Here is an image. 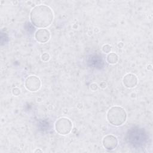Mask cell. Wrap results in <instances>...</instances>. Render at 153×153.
I'll use <instances>...</instances> for the list:
<instances>
[{"label":"cell","instance_id":"12","mask_svg":"<svg viewBox=\"0 0 153 153\" xmlns=\"http://www.w3.org/2000/svg\"><path fill=\"white\" fill-rule=\"evenodd\" d=\"M90 89L92 90L93 91H96L97 89H98V86L97 84L96 83H92L91 85H90Z\"/></svg>","mask_w":153,"mask_h":153},{"label":"cell","instance_id":"3","mask_svg":"<svg viewBox=\"0 0 153 153\" xmlns=\"http://www.w3.org/2000/svg\"><path fill=\"white\" fill-rule=\"evenodd\" d=\"M55 127L56 131L59 134L66 135L71 132L72 129V123L69 119L62 117L56 122Z\"/></svg>","mask_w":153,"mask_h":153},{"label":"cell","instance_id":"6","mask_svg":"<svg viewBox=\"0 0 153 153\" xmlns=\"http://www.w3.org/2000/svg\"><path fill=\"white\" fill-rule=\"evenodd\" d=\"M36 40L40 43H45L50 38V33L46 29H40L37 31L35 34Z\"/></svg>","mask_w":153,"mask_h":153},{"label":"cell","instance_id":"10","mask_svg":"<svg viewBox=\"0 0 153 153\" xmlns=\"http://www.w3.org/2000/svg\"><path fill=\"white\" fill-rule=\"evenodd\" d=\"M50 55L47 53H45L42 54L41 56V59L42 61H44V62H47L50 59Z\"/></svg>","mask_w":153,"mask_h":153},{"label":"cell","instance_id":"2","mask_svg":"<svg viewBox=\"0 0 153 153\" xmlns=\"http://www.w3.org/2000/svg\"><path fill=\"white\" fill-rule=\"evenodd\" d=\"M108 122L114 126L123 125L127 120V113L124 108L120 107L111 108L107 115Z\"/></svg>","mask_w":153,"mask_h":153},{"label":"cell","instance_id":"11","mask_svg":"<svg viewBox=\"0 0 153 153\" xmlns=\"http://www.w3.org/2000/svg\"><path fill=\"white\" fill-rule=\"evenodd\" d=\"M12 93H13V94L15 96H19L20 93V90L18 87H15L13 89Z\"/></svg>","mask_w":153,"mask_h":153},{"label":"cell","instance_id":"15","mask_svg":"<svg viewBox=\"0 0 153 153\" xmlns=\"http://www.w3.org/2000/svg\"><path fill=\"white\" fill-rule=\"evenodd\" d=\"M34 152H42V151H41V150H40V149H37L35 150V151H34Z\"/></svg>","mask_w":153,"mask_h":153},{"label":"cell","instance_id":"7","mask_svg":"<svg viewBox=\"0 0 153 153\" xmlns=\"http://www.w3.org/2000/svg\"><path fill=\"white\" fill-rule=\"evenodd\" d=\"M123 81L126 87L133 88L138 84V78L133 74H127L124 77Z\"/></svg>","mask_w":153,"mask_h":153},{"label":"cell","instance_id":"4","mask_svg":"<svg viewBox=\"0 0 153 153\" xmlns=\"http://www.w3.org/2000/svg\"><path fill=\"white\" fill-rule=\"evenodd\" d=\"M41 86L40 79L35 75L29 76L25 81L26 88L31 92H36L38 90Z\"/></svg>","mask_w":153,"mask_h":153},{"label":"cell","instance_id":"9","mask_svg":"<svg viewBox=\"0 0 153 153\" xmlns=\"http://www.w3.org/2000/svg\"><path fill=\"white\" fill-rule=\"evenodd\" d=\"M102 50H103V52L104 53H110L111 50V47L110 45H108V44L104 45L102 47Z\"/></svg>","mask_w":153,"mask_h":153},{"label":"cell","instance_id":"8","mask_svg":"<svg viewBox=\"0 0 153 153\" xmlns=\"http://www.w3.org/2000/svg\"><path fill=\"white\" fill-rule=\"evenodd\" d=\"M107 62L112 65L116 64L119 61V56L114 53H110L107 56Z\"/></svg>","mask_w":153,"mask_h":153},{"label":"cell","instance_id":"1","mask_svg":"<svg viewBox=\"0 0 153 153\" xmlns=\"http://www.w3.org/2000/svg\"><path fill=\"white\" fill-rule=\"evenodd\" d=\"M52 10L45 5L35 6L31 11L30 19L32 23L37 28H44L52 24L53 20Z\"/></svg>","mask_w":153,"mask_h":153},{"label":"cell","instance_id":"5","mask_svg":"<svg viewBox=\"0 0 153 153\" xmlns=\"http://www.w3.org/2000/svg\"><path fill=\"white\" fill-rule=\"evenodd\" d=\"M118 143L117 138L113 135H107L103 139V145L104 148L110 151L116 148L118 145Z\"/></svg>","mask_w":153,"mask_h":153},{"label":"cell","instance_id":"14","mask_svg":"<svg viewBox=\"0 0 153 153\" xmlns=\"http://www.w3.org/2000/svg\"><path fill=\"white\" fill-rule=\"evenodd\" d=\"M147 69H148V70H152V65H148Z\"/></svg>","mask_w":153,"mask_h":153},{"label":"cell","instance_id":"13","mask_svg":"<svg viewBox=\"0 0 153 153\" xmlns=\"http://www.w3.org/2000/svg\"><path fill=\"white\" fill-rule=\"evenodd\" d=\"M100 87L102 89H104L107 87V84L105 83V82H102L100 84Z\"/></svg>","mask_w":153,"mask_h":153}]
</instances>
